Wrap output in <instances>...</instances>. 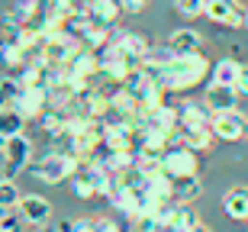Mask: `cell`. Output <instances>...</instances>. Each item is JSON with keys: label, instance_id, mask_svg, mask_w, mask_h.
Wrapping results in <instances>:
<instances>
[{"label": "cell", "instance_id": "obj_1", "mask_svg": "<svg viewBox=\"0 0 248 232\" xmlns=\"http://www.w3.org/2000/svg\"><path fill=\"white\" fill-rule=\"evenodd\" d=\"M213 62L197 52H168L161 62V84L168 93H187L193 87H200L203 81H210Z\"/></svg>", "mask_w": 248, "mask_h": 232}, {"label": "cell", "instance_id": "obj_2", "mask_svg": "<svg viewBox=\"0 0 248 232\" xmlns=\"http://www.w3.org/2000/svg\"><path fill=\"white\" fill-rule=\"evenodd\" d=\"M84 161L74 155H64V152H48V155H39L36 161H29L26 171L36 181H42V184H62V181H71L74 174H78V168H81Z\"/></svg>", "mask_w": 248, "mask_h": 232}, {"label": "cell", "instance_id": "obj_3", "mask_svg": "<svg viewBox=\"0 0 248 232\" xmlns=\"http://www.w3.org/2000/svg\"><path fill=\"white\" fill-rule=\"evenodd\" d=\"M81 48V39H74L71 32H52V36H46V46H42V55H39V62H46L48 68H64L68 62H71V55Z\"/></svg>", "mask_w": 248, "mask_h": 232}, {"label": "cell", "instance_id": "obj_4", "mask_svg": "<svg viewBox=\"0 0 248 232\" xmlns=\"http://www.w3.org/2000/svg\"><path fill=\"white\" fill-rule=\"evenodd\" d=\"M161 165L171 177H190L200 171V155L193 149H187L184 142H174V145H168L161 152Z\"/></svg>", "mask_w": 248, "mask_h": 232}, {"label": "cell", "instance_id": "obj_5", "mask_svg": "<svg viewBox=\"0 0 248 232\" xmlns=\"http://www.w3.org/2000/svg\"><path fill=\"white\" fill-rule=\"evenodd\" d=\"M0 155H3V177H16L32 161V142H29L26 132H16V136L7 139V145H3Z\"/></svg>", "mask_w": 248, "mask_h": 232}, {"label": "cell", "instance_id": "obj_6", "mask_svg": "<svg viewBox=\"0 0 248 232\" xmlns=\"http://www.w3.org/2000/svg\"><path fill=\"white\" fill-rule=\"evenodd\" d=\"M213 136L219 142H242L248 139V116L239 110H222V113H213V123H210Z\"/></svg>", "mask_w": 248, "mask_h": 232}, {"label": "cell", "instance_id": "obj_7", "mask_svg": "<svg viewBox=\"0 0 248 232\" xmlns=\"http://www.w3.org/2000/svg\"><path fill=\"white\" fill-rule=\"evenodd\" d=\"M203 16L226 29H245V7L239 0H206Z\"/></svg>", "mask_w": 248, "mask_h": 232}, {"label": "cell", "instance_id": "obj_8", "mask_svg": "<svg viewBox=\"0 0 248 232\" xmlns=\"http://www.w3.org/2000/svg\"><path fill=\"white\" fill-rule=\"evenodd\" d=\"M16 213L23 216V223H29V226L39 229V226H46L48 219H52V203H48L46 197H39V194H23Z\"/></svg>", "mask_w": 248, "mask_h": 232}, {"label": "cell", "instance_id": "obj_9", "mask_svg": "<svg viewBox=\"0 0 248 232\" xmlns=\"http://www.w3.org/2000/svg\"><path fill=\"white\" fill-rule=\"evenodd\" d=\"M13 107H16L26 120H39L42 110L48 107V87H23L19 97L13 100Z\"/></svg>", "mask_w": 248, "mask_h": 232}, {"label": "cell", "instance_id": "obj_10", "mask_svg": "<svg viewBox=\"0 0 248 232\" xmlns=\"http://www.w3.org/2000/svg\"><path fill=\"white\" fill-rule=\"evenodd\" d=\"M203 100H206V107H210L213 113H222V110H235L242 97H239V91H235L232 84H216V81H210V84H206Z\"/></svg>", "mask_w": 248, "mask_h": 232}, {"label": "cell", "instance_id": "obj_11", "mask_svg": "<svg viewBox=\"0 0 248 232\" xmlns=\"http://www.w3.org/2000/svg\"><path fill=\"white\" fill-rule=\"evenodd\" d=\"M161 229H171V232H184V229H210V226L203 223L200 216H197V210H193L190 203H181V200H177L174 203V210H171V213H168V219H165V226H161Z\"/></svg>", "mask_w": 248, "mask_h": 232}, {"label": "cell", "instance_id": "obj_12", "mask_svg": "<svg viewBox=\"0 0 248 232\" xmlns=\"http://www.w3.org/2000/svg\"><path fill=\"white\" fill-rule=\"evenodd\" d=\"M113 46H120L126 55H132L136 62H142V58L152 52V42H148V36H142V32H129V29H113V39H110Z\"/></svg>", "mask_w": 248, "mask_h": 232}, {"label": "cell", "instance_id": "obj_13", "mask_svg": "<svg viewBox=\"0 0 248 232\" xmlns=\"http://www.w3.org/2000/svg\"><path fill=\"white\" fill-rule=\"evenodd\" d=\"M177 132H181V142H184L187 149H193L197 155H206V152L219 142L213 136L210 126H177Z\"/></svg>", "mask_w": 248, "mask_h": 232}, {"label": "cell", "instance_id": "obj_14", "mask_svg": "<svg viewBox=\"0 0 248 232\" xmlns=\"http://www.w3.org/2000/svg\"><path fill=\"white\" fill-rule=\"evenodd\" d=\"M84 10H87L91 23H100V26H113V23L126 13V10H123V0H91Z\"/></svg>", "mask_w": 248, "mask_h": 232}, {"label": "cell", "instance_id": "obj_15", "mask_svg": "<svg viewBox=\"0 0 248 232\" xmlns=\"http://www.w3.org/2000/svg\"><path fill=\"white\" fill-rule=\"evenodd\" d=\"M213 123V110L206 107V100H184L177 107V126H210Z\"/></svg>", "mask_w": 248, "mask_h": 232}, {"label": "cell", "instance_id": "obj_16", "mask_svg": "<svg viewBox=\"0 0 248 232\" xmlns=\"http://www.w3.org/2000/svg\"><path fill=\"white\" fill-rule=\"evenodd\" d=\"M222 213L235 219V223H248V187L239 184L222 197Z\"/></svg>", "mask_w": 248, "mask_h": 232}, {"label": "cell", "instance_id": "obj_17", "mask_svg": "<svg viewBox=\"0 0 248 232\" xmlns=\"http://www.w3.org/2000/svg\"><path fill=\"white\" fill-rule=\"evenodd\" d=\"M197 48H203V36L190 26L171 32V39H168V52H197Z\"/></svg>", "mask_w": 248, "mask_h": 232}, {"label": "cell", "instance_id": "obj_18", "mask_svg": "<svg viewBox=\"0 0 248 232\" xmlns=\"http://www.w3.org/2000/svg\"><path fill=\"white\" fill-rule=\"evenodd\" d=\"M113 39V26H100V23H91V26L81 32V46L91 48V52H103Z\"/></svg>", "mask_w": 248, "mask_h": 232}, {"label": "cell", "instance_id": "obj_19", "mask_svg": "<svg viewBox=\"0 0 248 232\" xmlns=\"http://www.w3.org/2000/svg\"><path fill=\"white\" fill-rule=\"evenodd\" d=\"M26 116H23V113L16 110V107H13V103H3V107H0V132H3V136H16V132H23L26 129Z\"/></svg>", "mask_w": 248, "mask_h": 232}, {"label": "cell", "instance_id": "obj_20", "mask_svg": "<svg viewBox=\"0 0 248 232\" xmlns=\"http://www.w3.org/2000/svg\"><path fill=\"white\" fill-rule=\"evenodd\" d=\"M26 58H29L26 48H23L16 39H13V32H10V36L0 42V62H3L10 71H13V68H23V65H26Z\"/></svg>", "mask_w": 248, "mask_h": 232}, {"label": "cell", "instance_id": "obj_21", "mask_svg": "<svg viewBox=\"0 0 248 232\" xmlns=\"http://www.w3.org/2000/svg\"><path fill=\"white\" fill-rule=\"evenodd\" d=\"M200 194H203V184H200V177H197V174L174 177V200H181V203H193Z\"/></svg>", "mask_w": 248, "mask_h": 232}, {"label": "cell", "instance_id": "obj_22", "mask_svg": "<svg viewBox=\"0 0 248 232\" xmlns=\"http://www.w3.org/2000/svg\"><path fill=\"white\" fill-rule=\"evenodd\" d=\"M239 65H242V62H235V58H219V62H213L210 81H216V84H235Z\"/></svg>", "mask_w": 248, "mask_h": 232}, {"label": "cell", "instance_id": "obj_23", "mask_svg": "<svg viewBox=\"0 0 248 232\" xmlns=\"http://www.w3.org/2000/svg\"><path fill=\"white\" fill-rule=\"evenodd\" d=\"M16 23H39L42 19V0H16V7L10 10Z\"/></svg>", "mask_w": 248, "mask_h": 232}, {"label": "cell", "instance_id": "obj_24", "mask_svg": "<svg viewBox=\"0 0 248 232\" xmlns=\"http://www.w3.org/2000/svg\"><path fill=\"white\" fill-rule=\"evenodd\" d=\"M19 200H23V194H19L16 181L3 177V181H0V203L7 206V210H16V206H19Z\"/></svg>", "mask_w": 248, "mask_h": 232}, {"label": "cell", "instance_id": "obj_25", "mask_svg": "<svg viewBox=\"0 0 248 232\" xmlns=\"http://www.w3.org/2000/svg\"><path fill=\"white\" fill-rule=\"evenodd\" d=\"M71 190H74V197H81V200H93V197H97V187L91 184V177L84 174V171H78V174L71 177Z\"/></svg>", "mask_w": 248, "mask_h": 232}, {"label": "cell", "instance_id": "obj_26", "mask_svg": "<svg viewBox=\"0 0 248 232\" xmlns=\"http://www.w3.org/2000/svg\"><path fill=\"white\" fill-rule=\"evenodd\" d=\"M174 10H177L184 19H197V16H203L206 0H174Z\"/></svg>", "mask_w": 248, "mask_h": 232}, {"label": "cell", "instance_id": "obj_27", "mask_svg": "<svg viewBox=\"0 0 248 232\" xmlns=\"http://www.w3.org/2000/svg\"><path fill=\"white\" fill-rule=\"evenodd\" d=\"M0 84H3V91H7L10 103L19 97V91H23V84H19V77H0Z\"/></svg>", "mask_w": 248, "mask_h": 232}, {"label": "cell", "instance_id": "obj_28", "mask_svg": "<svg viewBox=\"0 0 248 232\" xmlns=\"http://www.w3.org/2000/svg\"><path fill=\"white\" fill-rule=\"evenodd\" d=\"M239 97H248V65H239V75H235V84H232Z\"/></svg>", "mask_w": 248, "mask_h": 232}, {"label": "cell", "instance_id": "obj_29", "mask_svg": "<svg viewBox=\"0 0 248 232\" xmlns=\"http://www.w3.org/2000/svg\"><path fill=\"white\" fill-rule=\"evenodd\" d=\"M19 219H23V216H16V210H10V213L0 219V232H13V229H19Z\"/></svg>", "mask_w": 248, "mask_h": 232}, {"label": "cell", "instance_id": "obj_30", "mask_svg": "<svg viewBox=\"0 0 248 232\" xmlns=\"http://www.w3.org/2000/svg\"><path fill=\"white\" fill-rule=\"evenodd\" d=\"M148 3H152V0H123V10H126V13H142Z\"/></svg>", "mask_w": 248, "mask_h": 232}, {"label": "cell", "instance_id": "obj_31", "mask_svg": "<svg viewBox=\"0 0 248 232\" xmlns=\"http://www.w3.org/2000/svg\"><path fill=\"white\" fill-rule=\"evenodd\" d=\"M3 103H10V97H7V91H3V84H0V107Z\"/></svg>", "mask_w": 248, "mask_h": 232}, {"label": "cell", "instance_id": "obj_32", "mask_svg": "<svg viewBox=\"0 0 248 232\" xmlns=\"http://www.w3.org/2000/svg\"><path fill=\"white\" fill-rule=\"evenodd\" d=\"M3 145H7V136H3V132H0V152H3Z\"/></svg>", "mask_w": 248, "mask_h": 232}, {"label": "cell", "instance_id": "obj_33", "mask_svg": "<svg viewBox=\"0 0 248 232\" xmlns=\"http://www.w3.org/2000/svg\"><path fill=\"white\" fill-rule=\"evenodd\" d=\"M10 213V210H7V206H3V203H0V219H3V216H7Z\"/></svg>", "mask_w": 248, "mask_h": 232}, {"label": "cell", "instance_id": "obj_34", "mask_svg": "<svg viewBox=\"0 0 248 232\" xmlns=\"http://www.w3.org/2000/svg\"><path fill=\"white\" fill-rule=\"evenodd\" d=\"M245 29H248V7H245Z\"/></svg>", "mask_w": 248, "mask_h": 232}, {"label": "cell", "instance_id": "obj_35", "mask_svg": "<svg viewBox=\"0 0 248 232\" xmlns=\"http://www.w3.org/2000/svg\"><path fill=\"white\" fill-rule=\"evenodd\" d=\"M0 181H3V174H0Z\"/></svg>", "mask_w": 248, "mask_h": 232}, {"label": "cell", "instance_id": "obj_36", "mask_svg": "<svg viewBox=\"0 0 248 232\" xmlns=\"http://www.w3.org/2000/svg\"><path fill=\"white\" fill-rule=\"evenodd\" d=\"M0 42H3V36H0Z\"/></svg>", "mask_w": 248, "mask_h": 232}]
</instances>
